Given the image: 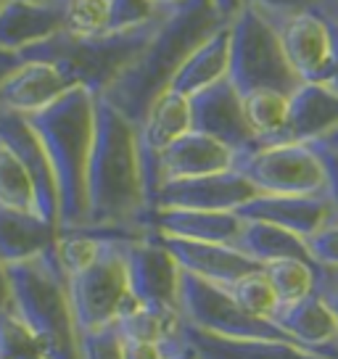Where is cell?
Returning <instances> with one entry per match:
<instances>
[{
  "instance_id": "cell-24",
  "label": "cell",
  "mask_w": 338,
  "mask_h": 359,
  "mask_svg": "<svg viewBox=\"0 0 338 359\" xmlns=\"http://www.w3.org/2000/svg\"><path fill=\"white\" fill-rule=\"evenodd\" d=\"M58 224L43 219L34 212H19L0 206V262L19 264L40 257L56 246Z\"/></svg>"
},
{
  "instance_id": "cell-7",
  "label": "cell",
  "mask_w": 338,
  "mask_h": 359,
  "mask_svg": "<svg viewBox=\"0 0 338 359\" xmlns=\"http://www.w3.org/2000/svg\"><path fill=\"white\" fill-rule=\"evenodd\" d=\"M124 243L106 241L95 262L69 278V302L79 336L114 325L122 314L140 306L127 285Z\"/></svg>"
},
{
  "instance_id": "cell-9",
  "label": "cell",
  "mask_w": 338,
  "mask_h": 359,
  "mask_svg": "<svg viewBox=\"0 0 338 359\" xmlns=\"http://www.w3.org/2000/svg\"><path fill=\"white\" fill-rule=\"evenodd\" d=\"M180 309L188 325L203 330V333H212V336L246 338V341L267 338V341L296 344L272 320H262V317L248 314L227 293V288L201 280L191 272H182L180 278Z\"/></svg>"
},
{
  "instance_id": "cell-34",
  "label": "cell",
  "mask_w": 338,
  "mask_h": 359,
  "mask_svg": "<svg viewBox=\"0 0 338 359\" xmlns=\"http://www.w3.org/2000/svg\"><path fill=\"white\" fill-rule=\"evenodd\" d=\"M111 16H109V32H130L148 24H156L169 11L158 8L154 0H109Z\"/></svg>"
},
{
  "instance_id": "cell-43",
  "label": "cell",
  "mask_w": 338,
  "mask_h": 359,
  "mask_svg": "<svg viewBox=\"0 0 338 359\" xmlns=\"http://www.w3.org/2000/svg\"><path fill=\"white\" fill-rule=\"evenodd\" d=\"M11 309V283H8V269L0 262V312Z\"/></svg>"
},
{
  "instance_id": "cell-14",
  "label": "cell",
  "mask_w": 338,
  "mask_h": 359,
  "mask_svg": "<svg viewBox=\"0 0 338 359\" xmlns=\"http://www.w3.org/2000/svg\"><path fill=\"white\" fill-rule=\"evenodd\" d=\"M191 119L196 133L215 137L227 148H233L236 154H246L251 148H257V137L243 114V98L230 79H222L193 95Z\"/></svg>"
},
{
  "instance_id": "cell-38",
  "label": "cell",
  "mask_w": 338,
  "mask_h": 359,
  "mask_svg": "<svg viewBox=\"0 0 338 359\" xmlns=\"http://www.w3.org/2000/svg\"><path fill=\"white\" fill-rule=\"evenodd\" d=\"M315 293H320L338 323V267L315 264Z\"/></svg>"
},
{
  "instance_id": "cell-32",
  "label": "cell",
  "mask_w": 338,
  "mask_h": 359,
  "mask_svg": "<svg viewBox=\"0 0 338 359\" xmlns=\"http://www.w3.org/2000/svg\"><path fill=\"white\" fill-rule=\"evenodd\" d=\"M227 293H230L248 314L262 317V320H272V314L278 309V296L272 291L264 269H254V272L243 275L241 280H236L233 285H227Z\"/></svg>"
},
{
  "instance_id": "cell-36",
  "label": "cell",
  "mask_w": 338,
  "mask_h": 359,
  "mask_svg": "<svg viewBox=\"0 0 338 359\" xmlns=\"http://www.w3.org/2000/svg\"><path fill=\"white\" fill-rule=\"evenodd\" d=\"M306 246H309V254H312L315 264L338 267V217H333L320 233L309 238Z\"/></svg>"
},
{
  "instance_id": "cell-33",
  "label": "cell",
  "mask_w": 338,
  "mask_h": 359,
  "mask_svg": "<svg viewBox=\"0 0 338 359\" xmlns=\"http://www.w3.org/2000/svg\"><path fill=\"white\" fill-rule=\"evenodd\" d=\"M0 359H48L43 344L13 309L0 312Z\"/></svg>"
},
{
  "instance_id": "cell-39",
  "label": "cell",
  "mask_w": 338,
  "mask_h": 359,
  "mask_svg": "<svg viewBox=\"0 0 338 359\" xmlns=\"http://www.w3.org/2000/svg\"><path fill=\"white\" fill-rule=\"evenodd\" d=\"M320 0H246V6L262 11L264 16H285V13H296L312 8Z\"/></svg>"
},
{
  "instance_id": "cell-17",
  "label": "cell",
  "mask_w": 338,
  "mask_h": 359,
  "mask_svg": "<svg viewBox=\"0 0 338 359\" xmlns=\"http://www.w3.org/2000/svg\"><path fill=\"white\" fill-rule=\"evenodd\" d=\"M156 241L175 257L182 272H191L196 278L222 288L233 285L254 269H262L254 259H248L246 254H241L236 246H227V243H198V241L167 236H156Z\"/></svg>"
},
{
  "instance_id": "cell-44",
  "label": "cell",
  "mask_w": 338,
  "mask_h": 359,
  "mask_svg": "<svg viewBox=\"0 0 338 359\" xmlns=\"http://www.w3.org/2000/svg\"><path fill=\"white\" fill-rule=\"evenodd\" d=\"M16 64H19V58H16V56H6V58H0V82L6 79V74H8V72H11V69L16 67Z\"/></svg>"
},
{
  "instance_id": "cell-11",
  "label": "cell",
  "mask_w": 338,
  "mask_h": 359,
  "mask_svg": "<svg viewBox=\"0 0 338 359\" xmlns=\"http://www.w3.org/2000/svg\"><path fill=\"white\" fill-rule=\"evenodd\" d=\"M280 37L283 53L302 82L327 85L336 64V45L327 16L320 11V3L312 8L285 16H267Z\"/></svg>"
},
{
  "instance_id": "cell-46",
  "label": "cell",
  "mask_w": 338,
  "mask_h": 359,
  "mask_svg": "<svg viewBox=\"0 0 338 359\" xmlns=\"http://www.w3.org/2000/svg\"><path fill=\"white\" fill-rule=\"evenodd\" d=\"M154 3H156L158 8H164V11H175V8H177V6H182L185 0H154Z\"/></svg>"
},
{
  "instance_id": "cell-47",
  "label": "cell",
  "mask_w": 338,
  "mask_h": 359,
  "mask_svg": "<svg viewBox=\"0 0 338 359\" xmlns=\"http://www.w3.org/2000/svg\"><path fill=\"white\" fill-rule=\"evenodd\" d=\"M323 146L325 148H333V151H338V130L333 135H330V137H325V140H323Z\"/></svg>"
},
{
  "instance_id": "cell-13",
  "label": "cell",
  "mask_w": 338,
  "mask_h": 359,
  "mask_svg": "<svg viewBox=\"0 0 338 359\" xmlns=\"http://www.w3.org/2000/svg\"><path fill=\"white\" fill-rule=\"evenodd\" d=\"M257 196V188L238 169L203 175V177L172 180L158 185L151 209H191V212H238Z\"/></svg>"
},
{
  "instance_id": "cell-42",
  "label": "cell",
  "mask_w": 338,
  "mask_h": 359,
  "mask_svg": "<svg viewBox=\"0 0 338 359\" xmlns=\"http://www.w3.org/2000/svg\"><path fill=\"white\" fill-rule=\"evenodd\" d=\"M209 3L215 6L217 13H219V16H222L227 24L233 22L238 13L246 8V0H209Z\"/></svg>"
},
{
  "instance_id": "cell-19",
  "label": "cell",
  "mask_w": 338,
  "mask_h": 359,
  "mask_svg": "<svg viewBox=\"0 0 338 359\" xmlns=\"http://www.w3.org/2000/svg\"><path fill=\"white\" fill-rule=\"evenodd\" d=\"M272 323L306 351L338 359V323L320 293L280 304L272 314Z\"/></svg>"
},
{
  "instance_id": "cell-12",
  "label": "cell",
  "mask_w": 338,
  "mask_h": 359,
  "mask_svg": "<svg viewBox=\"0 0 338 359\" xmlns=\"http://www.w3.org/2000/svg\"><path fill=\"white\" fill-rule=\"evenodd\" d=\"M238 154L225 143H219L215 137L203 133H185L177 137L169 148H164L156 158H148L143 164V180H146V196L148 209L151 198L158 191V185L172 182V180H188V177H203V175H219L236 169Z\"/></svg>"
},
{
  "instance_id": "cell-40",
  "label": "cell",
  "mask_w": 338,
  "mask_h": 359,
  "mask_svg": "<svg viewBox=\"0 0 338 359\" xmlns=\"http://www.w3.org/2000/svg\"><path fill=\"white\" fill-rule=\"evenodd\" d=\"M317 151H320V156L325 161V169H327V198L333 203V212L338 217V151L333 148H325L323 143H315Z\"/></svg>"
},
{
  "instance_id": "cell-4",
  "label": "cell",
  "mask_w": 338,
  "mask_h": 359,
  "mask_svg": "<svg viewBox=\"0 0 338 359\" xmlns=\"http://www.w3.org/2000/svg\"><path fill=\"white\" fill-rule=\"evenodd\" d=\"M11 309L43 344L48 359H82L79 333L69 302V278L56 246L19 264H6Z\"/></svg>"
},
{
  "instance_id": "cell-30",
  "label": "cell",
  "mask_w": 338,
  "mask_h": 359,
  "mask_svg": "<svg viewBox=\"0 0 338 359\" xmlns=\"http://www.w3.org/2000/svg\"><path fill=\"white\" fill-rule=\"evenodd\" d=\"M0 206L40 214L32 177L27 175V169L16 158V154L3 143H0Z\"/></svg>"
},
{
  "instance_id": "cell-10",
  "label": "cell",
  "mask_w": 338,
  "mask_h": 359,
  "mask_svg": "<svg viewBox=\"0 0 338 359\" xmlns=\"http://www.w3.org/2000/svg\"><path fill=\"white\" fill-rule=\"evenodd\" d=\"M127 285L140 306L154 312L182 314L180 309V278L182 269L175 257L148 230L137 241L124 243Z\"/></svg>"
},
{
  "instance_id": "cell-35",
  "label": "cell",
  "mask_w": 338,
  "mask_h": 359,
  "mask_svg": "<svg viewBox=\"0 0 338 359\" xmlns=\"http://www.w3.org/2000/svg\"><path fill=\"white\" fill-rule=\"evenodd\" d=\"M79 354L82 359H124L122 338H119L116 325L79 336Z\"/></svg>"
},
{
  "instance_id": "cell-15",
  "label": "cell",
  "mask_w": 338,
  "mask_h": 359,
  "mask_svg": "<svg viewBox=\"0 0 338 359\" xmlns=\"http://www.w3.org/2000/svg\"><path fill=\"white\" fill-rule=\"evenodd\" d=\"M241 219H257V222H270L275 227H283L293 236L309 238L320 233L336 212L333 203L323 196H270V193H257L251 201H246L238 209Z\"/></svg>"
},
{
  "instance_id": "cell-28",
  "label": "cell",
  "mask_w": 338,
  "mask_h": 359,
  "mask_svg": "<svg viewBox=\"0 0 338 359\" xmlns=\"http://www.w3.org/2000/svg\"><path fill=\"white\" fill-rule=\"evenodd\" d=\"M243 98V114L257 137V146H275L285 137V124H288V98L278 90H254Z\"/></svg>"
},
{
  "instance_id": "cell-20",
  "label": "cell",
  "mask_w": 338,
  "mask_h": 359,
  "mask_svg": "<svg viewBox=\"0 0 338 359\" xmlns=\"http://www.w3.org/2000/svg\"><path fill=\"white\" fill-rule=\"evenodd\" d=\"M338 130V90L302 82L288 98V124L283 143H323Z\"/></svg>"
},
{
  "instance_id": "cell-26",
  "label": "cell",
  "mask_w": 338,
  "mask_h": 359,
  "mask_svg": "<svg viewBox=\"0 0 338 359\" xmlns=\"http://www.w3.org/2000/svg\"><path fill=\"white\" fill-rule=\"evenodd\" d=\"M227 74H230V24L193 50L180 72L175 74L169 90L180 93L185 98H193L196 93L227 79Z\"/></svg>"
},
{
  "instance_id": "cell-41",
  "label": "cell",
  "mask_w": 338,
  "mask_h": 359,
  "mask_svg": "<svg viewBox=\"0 0 338 359\" xmlns=\"http://www.w3.org/2000/svg\"><path fill=\"white\" fill-rule=\"evenodd\" d=\"M320 11L327 16L330 29H333V45H336V64H333V74L327 79V85L338 90V0H320Z\"/></svg>"
},
{
  "instance_id": "cell-22",
  "label": "cell",
  "mask_w": 338,
  "mask_h": 359,
  "mask_svg": "<svg viewBox=\"0 0 338 359\" xmlns=\"http://www.w3.org/2000/svg\"><path fill=\"white\" fill-rule=\"evenodd\" d=\"M243 219L236 212H191V209H151L146 227L156 236L198 241V243H236Z\"/></svg>"
},
{
  "instance_id": "cell-37",
  "label": "cell",
  "mask_w": 338,
  "mask_h": 359,
  "mask_svg": "<svg viewBox=\"0 0 338 359\" xmlns=\"http://www.w3.org/2000/svg\"><path fill=\"white\" fill-rule=\"evenodd\" d=\"M185 346H188L185 338L182 341H158V344H151V341H127V338H122L124 359H169L175 357L177 351H182Z\"/></svg>"
},
{
  "instance_id": "cell-16",
  "label": "cell",
  "mask_w": 338,
  "mask_h": 359,
  "mask_svg": "<svg viewBox=\"0 0 338 359\" xmlns=\"http://www.w3.org/2000/svg\"><path fill=\"white\" fill-rule=\"evenodd\" d=\"M74 85L53 64L46 61H19L0 82V114L32 116L48 109Z\"/></svg>"
},
{
  "instance_id": "cell-6",
  "label": "cell",
  "mask_w": 338,
  "mask_h": 359,
  "mask_svg": "<svg viewBox=\"0 0 338 359\" xmlns=\"http://www.w3.org/2000/svg\"><path fill=\"white\" fill-rule=\"evenodd\" d=\"M241 95L254 90H278L291 95L302 85L283 53L275 24L262 11L246 6L230 22V74Z\"/></svg>"
},
{
  "instance_id": "cell-45",
  "label": "cell",
  "mask_w": 338,
  "mask_h": 359,
  "mask_svg": "<svg viewBox=\"0 0 338 359\" xmlns=\"http://www.w3.org/2000/svg\"><path fill=\"white\" fill-rule=\"evenodd\" d=\"M169 359H201V357H198V351H196V348L188 344V346L182 348V351H177L175 357H169Z\"/></svg>"
},
{
  "instance_id": "cell-49",
  "label": "cell",
  "mask_w": 338,
  "mask_h": 359,
  "mask_svg": "<svg viewBox=\"0 0 338 359\" xmlns=\"http://www.w3.org/2000/svg\"><path fill=\"white\" fill-rule=\"evenodd\" d=\"M6 56H11V53H3V50H0V58H6Z\"/></svg>"
},
{
  "instance_id": "cell-3",
  "label": "cell",
  "mask_w": 338,
  "mask_h": 359,
  "mask_svg": "<svg viewBox=\"0 0 338 359\" xmlns=\"http://www.w3.org/2000/svg\"><path fill=\"white\" fill-rule=\"evenodd\" d=\"M24 119L37 135L56 177L58 233L77 230L88 217L85 177L95 133V95L85 88H74L48 109Z\"/></svg>"
},
{
  "instance_id": "cell-27",
  "label": "cell",
  "mask_w": 338,
  "mask_h": 359,
  "mask_svg": "<svg viewBox=\"0 0 338 359\" xmlns=\"http://www.w3.org/2000/svg\"><path fill=\"white\" fill-rule=\"evenodd\" d=\"M233 246L246 254L248 259H254L259 267L272 264L278 259H304L312 262L309 246L304 238L293 236L283 227H275L270 222H257V219H243L241 233H238Z\"/></svg>"
},
{
  "instance_id": "cell-48",
  "label": "cell",
  "mask_w": 338,
  "mask_h": 359,
  "mask_svg": "<svg viewBox=\"0 0 338 359\" xmlns=\"http://www.w3.org/2000/svg\"><path fill=\"white\" fill-rule=\"evenodd\" d=\"M27 3H53V0H27Z\"/></svg>"
},
{
  "instance_id": "cell-18",
  "label": "cell",
  "mask_w": 338,
  "mask_h": 359,
  "mask_svg": "<svg viewBox=\"0 0 338 359\" xmlns=\"http://www.w3.org/2000/svg\"><path fill=\"white\" fill-rule=\"evenodd\" d=\"M0 143L8 146L16 158L24 164L27 175L32 177L34 193H37V212L43 219L58 224V191L56 177L48 161L46 151L40 146L37 135L24 116L16 114H0Z\"/></svg>"
},
{
  "instance_id": "cell-8",
  "label": "cell",
  "mask_w": 338,
  "mask_h": 359,
  "mask_svg": "<svg viewBox=\"0 0 338 359\" xmlns=\"http://www.w3.org/2000/svg\"><path fill=\"white\" fill-rule=\"evenodd\" d=\"M236 169L270 196H323L327 169L315 143H275L238 154Z\"/></svg>"
},
{
  "instance_id": "cell-21",
  "label": "cell",
  "mask_w": 338,
  "mask_h": 359,
  "mask_svg": "<svg viewBox=\"0 0 338 359\" xmlns=\"http://www.w3.org/2000/svg\"><path fill=\"white\" fill-rule=\"evenodd\" d=\"M64 29L61 6L53 3H27L8 0L0 8V50L19 56L27 48L50 40Z\"/></svg>"
},
{
  "instance_id": "cell-5",
  "label": "cell",
  "mask_w": 338,
  "mask_h": 359,
  "mask_svg": "<svg viewBox=\"0 0 338 359\" xmlns=\"http://www.w3.org/2000/svg\"><path fill=\"white\" fill-rule=\"evenodd\" d=\"M156 24H148L130 32H109L98 37H74L69 32L53 34L50 40L27 48L19 53V61H46L64 74L74 88L90 90L98 98L103 95L114 79L130 67L135 56L143 50V45L151 40Z\"/></svg>"
},
{
  "instance_id": "cell-1",
  "label": "cell",
  "mask_w": 338,
  "mask_h": 359,
  "mask_svg": "<svg viewBox=\"0 0 338 359\" xmlns=\"http://www.w3.org/2000/svg\"><path fill=\"white\" fill-rule=\"evenodd\" d=\"M88 217L82 227L148 233V196L137 127L114 106L95 98V133L85 177Z\"/></svg>"
},
{
  "instance_id": "cell-23",
  "label": "cell",
  "mask_w": 338,
  "mask_h": 359,
  "mask_svg": "<svg viewBox=\"0 0 338 359\" xmlns=\"http://www.w3.org/2000/svg\"><path fill=\"white\" fill-rule=\"evenodd\" d=\"M193 130L191 98H185L175 90H164L156 101L151 103L143 122L137 124V146L140 158H156L164 148H169L177 137Z\"/></svg>"
},
{
  "instance_id": "cell-29",
  "label": "cell",
  "mask_w": 338,
  "mask_h": 359,
  "mask_svg": "<svg viewBox=\"0 0 338 359\" xmlns=\"http://www.w3.org/2000/svg\"><path fill=\"white\" fill-rule=\"evenodd\" d=\"M264 275L270 280L272 291L280 304H293L315 293V262L304 259H278L272 264H264Z\"/></svg>"
},
{
  "instance_id": "cell-50",
  "label": "cell",
  "mask_w": 338,
  "mask_h": 359,
  "mask_svg": "<svg viewBox=\"0 0 338 359\" xmlns=\"http://www.w3.org/2000/svg\"><path fill=\"white\" fill-rule=\"evenodd\" d=\"M6 3H8V0H0V8H3V6H6Z\"/></svg>"
},
{
  "instance_id": "cell-31",
  "label": "cell",
  "mask_w": 338,
  "mask_h": 359,
  "mask_svg": "<svg viewBox=\"0 0 338 359\" xmlns=\"http://www.w3.org/2000/svg\"><path fill=\"white\" fill-rule=\"evenodd\" d=\"M64 16V32L74 37H98L109 34V0H56Z\"/></svg>"
},
{
  "instance_id": "cell-25",
  "label": "cell",
  "mask_w": 338,
  "mask_h": 359,
  "mask_svg": "<svg viewBox=\"0 0 338 359\" xmlns=\"http://www.w3.org/2000/svg\"><path fill=\"white\" fill-rule=\"evenodd\" d=\"M185 341L191 344L201 359H327L323 354L306 351L296 344L267 341V338H219L212 333L196 330L185 323Z\"/></svg>"
},
{
  "instance_id": "cell-2",
  "label": "cell",
  "mask_w": 338,
  "mask_h": 359,
  "mask_svg": "<svg viewBox=\"0 0 338 359\" xmlns=\"http://www.w3.org/2000/svg\"><path fill=\"white\" fill-rule=\"evenodd\" d=\"M222 27H227V22L209 0H185L161 19L135 61L98 98H103L137 127L151 103L164 90H169L188 56Z\"/></svg>"
}]
</instances>
